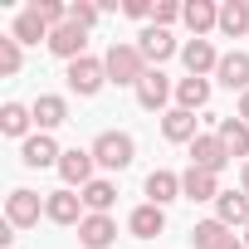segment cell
<instances>
[{
    "label": "cell",
    "mask_w": 249,
    "mask_h": 249,
    "mask_svg": "<svg viewBox=\"0 0 249 249\" xmlns=\"http://www.w3.org/2000/svg\"><path fill=\"white\" fill-rule=\"evenodd\" d=\"M103 64H107V83H117V88H137L147 78V59L137 44H112Z\"/></svg>",
    "instance_id": "cell-1"
},
{
    "label": "cell",
    "mask_w": 249,
    "mask_h": 249,
    "mask_svg": "<svg viewBox=\"0 0 249 249\" xmlns=\"http://www.w3.org/2000/svg\"><path fill=\"white\" fill-rule=\"evenodd\" d=\"M93 161L98 166H107V171H122V166H132V157H137V142L127 137V132H103L93 147Z\"/></svg>",
    "instance_id": "cell-2"
},
{
    "label": "cell",
    "mask_w": 249,
    "mask_h": 249,
    "mask_svg": "<svg viewBox=\"0 0 249 249\" xmlns=\"http://www.w3.org/2000/svg\"><path fill=\"white\" fill-rule=\"evenodd\" d=\"M103 83H107V64H103V59L83 54V59H73V64H69V88H73V93L93 98V93H98Z\"/></svg>",
    "instance_id": "cell-3"
},
{
    "label": "cell",
    "mask_w": 249,
    "mask_h": 249,
    "mask_svg": "<svg viewBox=\"0 0 249 249\" xmlns=\"http://www.w3.org/2000/svg\"><path fill=\"white\" fill-rule=\"evenodd\" d=\"M191 166H200V171H210V176H220L225 166H230V152H225V142L220 137H196L191 142Z\"/></svg>",
    "instance_id": "cell-4"
},
{
    "label": "cell",
    "mask_w": 249,
    "mask_h": 249,
    "mask_svg": "<svg viewBox=\"0 0 249 249\" xmlns=\"http://www.w3.org/2000/svg\"><path fill=\"white\" fill-rule=\"evenodd\" d=\"M93 166H98V161H93V152H83V147H73V152H64V157H59V176H64V186H69V191H73V186L83 191V186L93 181Z\"/></svg>",
    "instance_id": "cell-5"
},
{
    "label": "cell",
    "mask_w": 249,
    "mask_h": 249,
    "mask_svg": "<svg viewBox=\"0 0 249 249\" xmlns=\"http://www.w3.org/2000/svg\"><path fill=\"white\" fill-rule=\"evenodd\" d=\"M39 210H44V200H39L35 191H10V200H5V220H10L15 230L39 225Z\"/></svg>",
    "instance_id": "cell-6"
},
{
    "label": "cell",
    "mask_w": 249,
    "mask_h": 249,
    "mask_svg": "<svg viewBox=\"0 0 249 249\" xmlns=\"http://www.w3.org/2000/svg\"><path fill=\"white\" fill-rule=\"evenodd\" d=\"M44 215H49L54 225H83V196H73V191L64 186V191H54V196L44 200Z\"/></svg>",
    "instance_id": "cell-7"
},
{
    "label": "cell",
    "mask_w": 249,
    "mask_h": 249,
    "mask_svg": "<svg viewBox=\"0 0 249 249\" xmlns=\"http://www.w3.org/2000/svg\"><path fill=\"white\" fill-rule=\"evenodd\" d=\"M83 44H88V30H78L73 20H69V25H59V30H49V49H54L59 59H69V64H73V59H83Z\"/></svg>",
    "instance_id": "cell-8"
},
{
    "label": "cell",
    "mask_w": 249,
    "mask_h": 249,
    "mask_svg": "<svg viewBox=\"0 0 249 249\" xmlns=\"http://www.w3.org/2000/svg\"><path fill=\"white\" fill-rule=\"evenodd\" d=\"M137 49H142V59H147V64H166V59L176 54V39H171V30L147 25V30H142V39H137Z\"/></svg>",
    "instance_id": "cell-9"
},
{
    "label": "cell",
    "mask_w": 249,
    "mask_h": 249,
    "mask_svg": "<svg viewBox=\"0 0 249 249\" xmlns=\"http://www.w3.org/2000/svg\"><path fill=\"white\" fill-rule=\"evenodd\" d=\"M166 98H171V78H166L161 69H147V78L137 83V103H142L147 112H157V107H166Z\"/></svg>",
    "instance_id": "cell-10"
},
{
    "label": "cell",
    "mask_w": 249,
    "mask_h": 249,
    "mask_svg": "<svg viewBox=\"0 0 249 249\" xmlns=\"http://www.w3.org/2000/svg\"><path fill=\"white\" fill-rule=\"evenodd\" d=\"M59 147H54V137L49 132H35V137H25V147H20V161L25 166H59Z\"/></svg>",
    "instance_id": "cell-11"
},
{
    "label": "cell",
    "mask_w": 249,
    "mask_h": 249,
    "mask_svg": "<svg viewBox=\"0 0 249 249\" xmlns=\"http://www.w3.org/2000/svg\"><path fill=\"white\" fill-rule=\"evenodd\" d=\"M181 59H186L191 78H205L210 69H220V54H215V44H210V39H191V44L181 49Z\"/></svg>",
    "instance_id": "cell-12"
},
{
    "label": "cell",
    "mask_w": 249,
    "mask_h": 249,
    "mask_svg": "<svg viewBox=\"0 0 249 249\" xmlns=\"http://www.w3.org/2000/svg\"><path fill=\"white\" fill-rule=\"evenodd\" d=\"M78 239H83L88 249H107V244L117 239V225H112V215H83V225H78Z\"/></svg>",
    "instance_id": "cell-13"
},
{
    "label": "cell",
    "mask_w": 249,
    "mask_h": 249,
    "mask_svg": "<svg viewBox=\"0 0 249 249\" xmlns=\"http://www.w3.org/2000/svg\"><path fill=\"white\" fill-rule=\"evenodd\" d=\"M215 220L220 225H249V196L244 191H220V200H215Z\"/></svg>",
    "instance_id": "cell-14"
},
{
    "label": "cell",
    "mask_w": 249,
    "mask_h": 249,
    "mask_svg": "<svg viewBox=\"0 0 249 249\" xmlns=\"http://www.w3.org/2000/svg\"><path fill=\"white\" fill-rule=\"evenodd\" d=\"M181 20L191 25L196 39H200L205 30H220V10L210 5V0H186V5H181Z\"/></svg>",
    "instance_id": "cell-15"
},
{
    "label": "cell",
    "mask_w": 249,
    "mask_h": 249,
    "mask_svg": "<svg viewBox=\"0 0 249 249\" xmlns=\"http://www.w3.org/2000/svg\"><path fill=\"white\" fill-rule=\"evenodd\" d=\"M181 196H186V200H220V181H215L210 171L191 166V171L181 176Z\"/></svg>",
    "instance_id": "cell-16"
},
{
    "label": "cell",
    "mask_w": 249,
    "mask_h": 249,
    "mask_svg": "<svg viewBox=\"0 0 249 249\" xmlns=\"http://www.w3.org/2000/svg\"><path fill=\"white\" fill-rule=\"evenodd\" d=\"M215 73H220L225 88L249 93V54H239V49H234V54H220V69H215Z\"/></svg>",
    "instance_id": "cell-17"
},
{
    "label": "cell",
    "mask_w": 249,
    "mask_h": 249,
    "mask_svg": "<svg viewBox=\"0 0 249 249\" xmlns=\"http://www.w3.org/2000/svg\"><path fill=\"white\" fill-rule=\"evenodd\" d=\"M127 225H132V234H137V239H152V234H161V230H166V210L147 200V205H137V210H132V220H127Z\"/></svg>",
    "instance_id": "cell-18"
},
{
    "label": "cell",
    "mask_w": 249,
    "mask_h": 249,
    "mask_svg": "<svg viewBox=\"0 0 249 249\" xmlns=\"http://www.w3.org/2000/svg\"><path fill=\"white\" fill-rule=\"evenodd\" d=\"M161 132H166V142H196V137H200V132H196V112L171 107V112L161 117Z\"/></svg>",
    "instance_id": "cell-19"
},
{
    "label": "cell",
    "mask_w": 249,
    "mask_h": 249,
    "mask_svg": "<svg viewBox=\"0 0 249 249\" xmlns=\"http://www.w3.org/2000/svg\"><path fill=\"white\" fill-rule=\"evenodd\" d=\"M215 137L225 142L230 157H249V122H239V117H220V132H215Z\"/></svg>",
    "instance_id": "cell-20"
},
{
    "label": "cell",
    "mask_w": 249,
    "mask_h": 249,
    "mask_svg": "<svg viewBox=\"0 0 249 249\" xmlns=\"http://www.w3.org/2000/svg\"><path fill=\"white\" fill-rule=\"evenodd\" d=\"M64 117H69V103H64L59 93H44V98H35V122H39V132L59 127Z\"/></svg>",
    "instance_id": "cell-21"
},
{
    "label": "cell",
    "mask_w": 249,
    "mask_h": 249,
    "mask_svg": "<svg viewBox=\"0 0 249 249\" xmlns=\"http://www.w3.org/2000/svg\"><path fill=\"white\" fill-rule=\"evenodd\" d=\"M147 196H152V205H171L181 196V176L176 171H152L147 176Z\"/></svg>",
    "instance_id": "cell-22"
},
{
    "label": "cell",
    "mask_w": 249,
    "mask_h": 249,
    "mask_svg": "<svg viewBox=\"0 0 249 249\" xmlns=\"http://www.w3.org/2000/svg\"><path fill=\"white\" fill-rule=\"evenodd\" d=\"M234 234H230V225H220V220H200L196 230H191V244L196 249H225Z\"/></svg>",
    "instance_id": "cell-23"
},
{
    "label": "cell",
    "mask_w": 249,
    "mask_h": 249,
    "mask_svg": "<svg viewBox=\"0 0 249 249\" xmlns=\"http://www.w3.org/2000/svg\"><path fill=\"white\" fill-rule=\"evenodd\" d=\"M244 30H249V5H244V0H225V5H220V35L239 39Z\"/></svg>",
    "instance_id": "cell-24"
},
{
    "label": "cell",
    "mask_w": 249,
    "mask_h": 249,
    "mask_svg": "<svg viewBox=\"0 0 249 249\" xmlns=\"http://www.w3.org/2000/svg\"><path fill=\"white\" fill-rule=\"evenodd\" d=\"M205 103H210V83H205V78H181V83H176V107L196 112V107H205Z\"/></svg>",
    "instance_id": "cell-25"
},
{
    "label": "cell",
    "mask_w": 249,
    "mask_h": 249,
    "mask_svg": "<svg viewBox=\"0 0 249 249\" xmlns=\"http://www.w3.org/2000/svg\"><path fill=\"white\" fill-rule=\"evenodd\" d=\"M78 196H83V205H88L93 215H107V210H112V200H117L112 181H88V186H83Z\"/></svg>",
    "instance_id": "cell-26"
},
{
    "label": "cell",
    "mask_w": 249,
    "mask_h": 249,
    "mask_svg": "<svg viewBox=\"0 0 249 249\" xmlns=\"http://www.w3.org/2000/svg\"><path fill=\"white\" fill-rule=\"evenodd\" d=\"M30 122H35V107H20V103H5V107H0V127H5L10 137H25Z\"/></svg>",
    "instance_id": "cell-27"
},
{
    "label": "cell",
    "mask_w": 249,
    "mask_h": 249,
    "mask_svg": "<svg viewBox=\"0 0 249 249\" xmlns=\"http://www.w3.org/2000/svg\"><path fill=\"white\" fill-rule=\"evenodd\" d=\"M15 39H20V44H39V39H49V25H44L35 10H25V15L15 20Z\"/></svg>",
    "instance_id": "cell-28"
},
{
    "label": "cell",
    "mask_w": 249,
    "mask_h": 249,
    "mask_svg": "<svg viewBox=\"0 0 249 249\" xmlns=\"http://www.w3.org/2000/svg\"><path fill=\"white\" fill-rule=\"evenodd\" d=\"M30 10H35V15H39V20H44L49 30H59V25H69V10L59 5V0H35Z\"/></svg>",
    "instance_id": "cell-29"
},
{
    "label": "cell",
    "mask_w": 249,
    "mask_h": 249,
    "mask_svg": "<svg viewBox=\"0 0 249 249\" xmlns=\"http://www.w3.org/2000/svg\"><path fill=\"white\" fill-rule=\"evenodd\" d=\"M20 69V39H0V73H15Z\"/></svg>",
    "instance_id": "cell-30"
},
{
    "label": "cell",
    "mask_w": 249,
    "mask_h": 249,
    "mask_svg": "<svg viewBox=\"0 0 249 249\" xmlns=\"http://www.w3.org/2000/svg\"><path fill=\"white\" fill-rule=\"evenodd\" d=\"M69 20H73L78 30H93V25H98V5H88V0H78V5H69Z\"/></svg>",
    "instance_id": "cell-31"
},
{
    "label": "cell",
    "mask_w": 249,
    "mask_h": 249,
    "mask_svg": "<svg viewBox=\"0 0 249 249\" xmlns=\"http://www.w3.org/2000/svg\"><path fill=\"white\" fill-rule=\"evenodd\" d=\"M176 15H181V5H176V0H157V5H152V20H157L161 30H166V25H171Z\"/></svg>",
    "instance_id": "cell-32"
},
{
    "label": "cell",
    "mask_w": 249,
    "mask_h": 249,
    "mask_svg": "<svg viewBox=\"0 0 249 249\" xmlns=\"http://www.w3.org/2000/svg\"><path fill=\"white\" fill-rule=\"evenodd\" d=\"M122 10H127L132 20H152V5H147V0H127V5H122Z\"/></svg>",
    "instance_id": "cell-33"
},
{
    "label": "cell",
    "mask_w": 249,
    "mask_h": 249,
    "mask_svg": "<svg viewBox=\"0 0 249 249\" xmlns=\"http://www.w3.org/2000/svg\"><path fill=\"white\" fill-rule=\"evenodd\" d=\"M239 122H249V93H239V112H234Z\"/></svg>",
    "instance_id": "cell-34"
},
{
    "label": "cell",
    "mask_w": 249,
    "mask_h": 249,
    "mask_svg": "<svg viewBox=\"0 0 249 249\" xmlns=\"http://www.w3.org/2000/svg\"><path fill=\"white\" fill-rule=\"evenodd\" d=\"M239 191L249 196V161H244V171H239Z\"/></svg>",
    "instance_id": "cell-35"
},
{
    "label": "cell",
    "mask_w": 249,
    "mask_h": 249,
    "mask_svg": "<svg viewBox=\"0 0 249 249\" xmlns=\"http://www.w3.org/2000/svg\"><path fill=\"white\" fill-rule=\"evenodd\" d=\"M225 249H244V239H230V244H225Z\"/></svg>",
    "instance_id": "cell-36"
},
{
    "label": "cell",
    "mask_w": 249,
    "mask_h": 249,
    "mask_svg": "<svg viewBox=\"0 0 249 249\" xmlns=\"http://www.w3.org/2000/svg\"><path fill=\"white\" fill-rule=\"evenodd\" d=\"M244 249H249V225H244Z\"/></svg>",
    "instance_id": "cell-37"
}]
</instances>
